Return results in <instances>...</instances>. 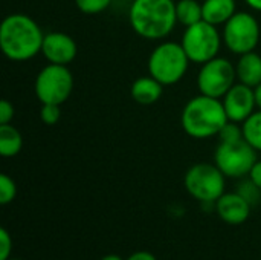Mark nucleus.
<instances>
[{
	"label": "nucleus",
	"instance_id": "f257e3e1",
	"mask_svg": "<svg viewBox=\"0 0 261 260\" xmlns=\"http://www.w3.org/2000/svg\"><path fill=\"white\" fill-rule=\"evenodd\" d=\"M44 34L26 14H11L0 25V48L11 61H28L41 52Z\"/></svg>",
	"mask_w": 261,
	"mask_h": 260
},
{
	"label": "nucleus",
	"instance_id": "f03ea898",
	"mask_svg": "<svg viewBox=\"0 0 261 260\" xmlns=\"http://www.w3.org/2000/svg\"><path fill=\"white\" fill-rule=\"evenodd\" d=\"M128 20L139 37L147 40L165 38L177 23L176 3L173 0H135L130 5Z\"/></svg>",
	"mask_w": 261,
	"mask_h": 260
},
{
	"label": "nucleus",
	"instance_id": "7ed1b4c3",
	"mask_svg": "<svg viewBox=\"0 0 261 260\" xmlns=\"http://www.w3.org/2000/svg\"><path fill=\"white\" fill-rule=\"evenodd\" d=\"M228 121L229 120L222 100L211 98L202 93L191 98L185 104L180 116L182 129L188 136L194 139H208L213 136H219L220 130Z\"/></svg>",
	"mask_w": 261,
	"mask_h": 260
},
{
	"label": "nucleus",
	"instance_id": "20e7f679",
	"mask_svg": "<svg viewBox=\"0 0 261 260\" xmlns=\"http://www.w3.org/2000/svg\"><path fill=\"white\" fill-rule=\"evenodd\" d=\"M190 63L180 43L164 41L156 46L148 57V74L161 84L173 86L185 77Z\"/></svg>",
	"mask_w": 261,
	"mask_h": 260
},
{
	"label": "nucleus",
	"instance_id": "39448f33",
	"mask_svg": "<svg viewBox=\"0 0 261 260\" xmlns=\"http://www.w3.org/2000/svg\"><path fill=\"white\" fill-rule=\"evenodd\" d=\"M225 175L216 164L199 162L188 169L184 178L185 188L191 198L202 204H216L225 193Z\"/></svg>",
	"mask_w": 261,
	"mask_h": 260
},
{
	"label": "nucleus",
	"instance_id": "423d86ee",
	"mask_svg": "<svg viewBox=\"0 0 261 260\" xmlns=\"http://www.w3.org/2000/svg\"><path fill=\"white\" fill-rule=\"evenodd\" d=\"M214 26L205 20L185 28L180 44L184 46L191 63L203 64L216 57L222 46V35Z\"/></svg>",
	"mask_w": 261,
	"mask_h": 260
},
{
	"label": "nucleus",
	"instance_id": "0eeeda50",
	"mask_svg": "<svg viewBox=\"0 0 261 260\" xmlns=\"http://www.w3.org/2000/svg\"><path fill=\"white\" fill-rule=\"evenodd\" d=\"M257 162V150L243 138L239 141H220L214 152V164L226 178H245Z\"/></svg>",
	"mask_w": 261,
	"mask_h": 260
},
{
	"label": "nucleus",
	"instance_id": "6e6552de",
	"mask_svg": "<svg viewBox=\"0 0 261 260\" xmlns=\"http://www.w3.org/2000/svg\"><path fill=\"white\" fill-rule=\"evenodd\" d=\"M35 95L41 104H63L73 90V77L67 66L47 64L35 78Z\"/></svg>",
	"mask_w": 261,
	"mask_h": 260
},
{
	"label": "nucleus",
	"instance_id": "1a4fd4ad",
	"mask_svg": "<svg viewBox=\"0 0 261 260\" xmlns=\"http://www.w3.org/2000/svg\"><path fill=\"white\" fill-rule=\"evenodd\" d=\"M222 38L232 54L243 55L252 52L260 41L258 20L249 12H236L223 25Z\"/></svg>",
	"mask_w": 261,
	"mask_h": 260
},
{
	"label": "nucleus",
	"instance_id": "9d476101",
	"mask_svg": "<svg viewBox=\"0 0 261 260\" xmlns=\"http://www.w3.org/2000/svg\"><path fill=\"white\" fill-rule=\"evenodd\" d=\"M236 66L223 57H216L202 64L197 75V87L202 95L211 98H223L236 84Z\"/></svg>",
	"mask_w": 261,
	"mask_h": 260
},
{
	"label": "nucleus",
	"instance_id": "9b49d317",
	"mask_svg": "<svg viewBox=\"0 0 261 260\" xmlns=\"http://www.w3.org/2000/svg\"><path fill=\"white\" fill-rule=\"evenodd\" d=\"M222 103L228 120L239 124L245 123L257 109L254 87H249L243 83L234 84L222 98Z\"/></svg>",
	"mask_w": 261,
	"mask_h": 260
},
{
	"label": "nucleus",
	"instance_id": "f8f14e48",
	"mask_svg": "<svg viewBox=\"0 0 261 260\" xmlns=\"http://www.w3.org/2000/svg\"><path fill=\"white\" fill-rule=\"evenodd\" d=\"M41 54L50 64L67 66L75 60L78 48L70 35L64 32H49L43 38Z\"/></svg>",
	"mask_w": 261,
	"mask_h": 260
},
{
	"label": "nucleus",
	"instance_id": "ddd939ff",
	"mask_svg": "<svg viewBox=\"0 0 261 260\" xmlns=\"http://www.w3.org/2000/svg\"><path fill=\"white\" fill-rule=\"evenodd\" d=\"M252 204L239 192L223 193L214 204L219 218L229 225H240L251 216Z\"/></svg>",
	"mask_w": 261,
	"mask_h": 260
},
{
	"label": "nucleus",
	"instance_id": "4468645a",
	"mask_svg": "<svg viewBox=\"0 0 261 260\" xmlns=\"http://www.w3.org/2000/svg\"><path fill=\"white\" fill-rule=\"evenodd\" d=\"M162 90H164V84H161L156 78L148 75V77H141L133 81L130 87V95L138 104L150 106L161 100Z\"/></svg>",
	"mask_w": 261,
	"mask_h": 260
},
{
	"label": "nucleus",
	"instance_id": "2eb2a0df",
	"mask_svg": "<svg viewBox=\"0 0 261 260\" xmlns=\"http://www.w3.org/2000/svg\"><path fill=\"white\" fill-rule=\"evenodd\" d=\"M236 70L240 83L249 87H257L261 83V55L254 51L240 55Z\"/></svg>",
	"mask_w": 261,
	"mask_h": 260
},
{
	"label": "nucleus",
	"instance_id": "dca6fc26",
	"mask_svg": "<svg viewBox=\"0 0 261 260\" xmlns=\"http://www.w3.org/2000/svg\"><path fill=\"white\" fill-rule=\"evenodd\" d=\"M202 8L203 20L214 26L225 25L237 12L236 0H203Z\"/></svg>",
	"mask_w": 261,
	"mask_h": 260
},
{
	"label": "nucleus",
	"instance_id": "f3484780",
	"mask_svg": "<svg viewBox=\"0 0 261 260\" xmlns=\"http://www.w3.org/2000/svg\"><path fill=\"white\" fill-rule=\"evenodd\" d=\"M21 133L11 124L0 126V155L3 158H14L21 152Z\"/></svg>",
	"mask_w": 261,
	"mask_h": 260
},
{
	"label": "nucleus",
	"instance_id": "a211bd4d",
	"mask_svg": "<svg viewBox=\"0 0 261 260\" xmlns=\"http://www.w3.org/2000/svg\"><path fill=\"white\" fill-rule=\"evenodd\" d=\"M176 17L177 23L185 28L193 26L203 20V8L200 0H179L176 2Z\"/></svg>",
	"mask_w": 261,
	"mask_h": 260
},
{
	"label": "nucleus",
	"instance_id": "6ab92c4d",
	"mask_svg": "<svg viewBox=\"0 0 261 260\" xmlns=\"http://www.w3.org/2000/svg\"><path fill=\"white\" fill-rule=\"evenodd\" d=\"M243 127V138L257 150L261 152V110H255L245 123Z\"/></svg>",
	"mask_w": 261,
	"mask_h": 260
},
{
	"label": "nucleus",
	"instance_id": "aec40b11",
	"mask_svg": "<svg viewBox=\"0 0 261 260\" xmlns=\"http://www.w3.org/2000/svg\"><path fill=\"white\" fill-rule=\"evenodd\" d=\"M15 196H17L15 181L6 173H2L0 175V204L8 205L15 199Z\"/></svg>",
	"mask_w": 261,
	"mask_h": 260
},
{
	"label": "nucleus",
	"instance_id": "412c9836",
	"mask_svg": "<svg viewBox=\"0 0 261 260\" xmlns=\"http://www.w3.org/2000/svg\"><path fill=\"white\" fill-rule=\"evenodd\" d=\"M113 0H75L76 8L87 15H95L104 12Z\"/></svg>",
	"mask_w": 261,
	"mask_h": 260
},
{
	"label": "nucleus",
	"instance_id": "4be33fe9",
	"mask_svg": "<svg viewBox=\"0 0 261 260\" xmlns=\"http://www.w3.org/2000/svg\"><path fill=\"white\" fill-rule=\"evenodd\" d=\"M219 138H220V141H225V143L243 139V127L239 126V123L228 121V123L225 124V127L220 130Z\"/></svg>",
	"mask_w": 261,
	"mask_h": 260
},
{
	"label": "nucleus",
	"instance_id": "5701e85b",
	"mask_svg": "<svg viewBox=\"0 0 261 260\" xmlns=\"http://www.w3.org/2000/svg\"><path fill=\"white\" fill-rule=\"evenodd\" d=\"M40 116L46 126H55L61 118L60 104H43L40 110Z\"/></svg>",
	"mask_w": 261,
	"mask_h": 260
},
{
	"label": "nucleus",
	"instance_id": "b1692460",
	"mask_svg": "<svg viewBox=\"0 0 261 260\" xmlns=\"http://www.w3.org/2000/svg\"><path fill=\"white\" fill-rule=\"evenodd\" d=\"M12 253V238L6 228H0V260L11 257Z\"/></svg>",
	"mask_w": 261,
	"mask_h": 260
},
{
	"label": "nucleus",
	"instance_id": "393cba45",
	"mask_svg": "<svg viewBox=\"0 0 261 260\" xmlns=\"http://www.w3.org/2000/svg\"><path fill=\"white\" fill-rule=\"evenodd\" d=\"M14 115H15L14 106H12L8 100H2V101H0V126H3V124H11Z\"/></svg>",
	"mask_w": 261,
	"mask_h": 260
},
{
	"label": "nucleus",
	"instance_id": "a878e982",
	"mask_svg": "<svg viewBox=\"0 0 261 260\" xmlns=\"http://www.w3.org/2000/svg\"><path fill=\"white\" fill-rule=\"evenodd\" d=\"M249 179L252 181V184L255 185V187H258L261 190V161L257 159V162L254 164V167L251 169V172H249Z\"/></svg>",
	"mask_w": 261,
	"mask_h": 260
},
{
	"label": "nucleus",
	"instance_id": "bb28decb",
	"mask_svg": "<svg viewBox=\"0 0 261 260\" xmlns=\"http://www.w3.org/2000/svg\"><path fill=\"white\" fill-rule=\"evenodd\" d=\"M125 260H158L156 256L150 251H136L133 254H130Z\"/></svg>",
	"mask_w": 261,
	"mask_h": 260
},
{
	"label": "nucleus",
	"instance_id": "cd10ccee",
	"mask_svg": "<svg viewBox=\"0 0 261 260\" xmlns=\"http://www.w3.org/2000/svg\"><path fill=\"white\" fill-rule=\"evenodd\" d=\"M254 95H255V104H257V109L261 110V83L254 87Z\"/></svg>",
	"mask_w": 261,
	"mask_h": 260
},
{
	"label": "nucleus",
	"instance_id": "c85d7f7f",
	"mask_svg": "<svg viewBox=\"0 0 261 260\" xmlns=\"http://www.w3.org/2000/svg\"><path fill=\"white\" fill-rule=\"evenodd\" d=\"M246 2V5L249 6V8H252L254 11H260L261 12V0H245Z\"/></svg>",
	"mask_w": 261,
	"mask_h": 260
},
{
	"label": "nucleus",
	"instance_id": "c756f323",
	"mask_svg": "<svg viewBox=\"0 0 261 260\" xmlns=\"http://www.w3.org/2000/svg\"><path fill=\"white\" fill-rule=\"evenodd\" d=\"M101 260H125L122 259L121 256H118V254H107V256H104Z\"/></svg>",
	"mask_w": 261,
	"mask_h": 260
},
{
	"label": "nucleus",
	"instance_id": "7c9ffc66",
	"mask_svg": "<svg viewBox=\"0 0 261 260\" xmlns=\"http://www.w3.org/2000/svg\"><path fill=\"white\" fill-rule=\"evenodd\" d=\"M6 260H21V259H14V257H9V259H6Z\"/></svg>",
	"mask_w": 261,
	"mask_h": 260
},
{
	"label": "nucleus",
	"instance_id": "2f4dec72",
	"mask_svg": "<svg viewBox=\"0 0 261 260\" xmlns=\"http://www.w3.org/2000/svg\"><path fill=\"white\" fill-rule=\"evenodd\" d=\"M125 2H135V0H125Z\"/></svg>",
	"mask_w": 261,
	"mask_h": 260
},
{
	"label": "nucleus",
	"instance_id": "473e14b6",
	"mask_svg": "<svg viewBox=\"0 0 261 260\" xmlns=\"http://www.w3.org/2000/svg\"><path fill=\"white\" fill-rule=\"evenodd\" d=\"M200 2H203V0H200Z\"/></svg>",
	"mask_w": 261,
	"mask_h": 260
}]
</instances>
